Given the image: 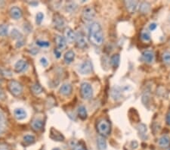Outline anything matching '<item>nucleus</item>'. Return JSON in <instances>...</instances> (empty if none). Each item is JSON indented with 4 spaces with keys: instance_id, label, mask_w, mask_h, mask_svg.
I'll use <instances>...</instances> for the list:
<instances>
[{
    "instance_id": "nucleus-15",
    "label": "nucleus",
    "mask_w": 170,
    "mask_h": 150,
    "mask_svg": "<svg viewBox=\"0 0 170 150\" xmlns=\"http://www.w3.org/2000/svg\"><path fill=\"white\" fill-rule=\"evenodd\" d=\"M125 5L127 10L129 11L130 13H135L136 12L138 8V2L137 1H126L125 2Z\"/></svg>"
},
{
    "instance_id": "nucleus-1",
    "label": "nucleus",
    "mask_w": 170,
    "mask_h": 150,
    "mask_svg": "<svg viewBox=\"0 0 170 150\" xmlns=\"http://www.w3.org/2000/svg\"><path fill=\"white\" fill-rule=\"evenodd\" d=\"M89 40L90 43L96 46L102 45L104 41V33L100 24L93 22L89 27Z\"/></svg>"
},
{
    "instance_id": "nucleus-44",
    "label": "nucleus",
    "mask_w": 170,
    "mask_h": 150,
    "mask_svg": "<svg viewBox=\"0 0 170 150\" xmlns=\"http://www.w3.org/2000/svg\"><path fill=\"white\" fill-rule=\"evenodd\" d=\"M55 52L56 57H57V58H60L61 57V52H59L58 49H55V52Z\"/></svg>"
},
{
    "instance_id": "nucleus-3",
    "label": "nucleus",
    "mask_w": 170,
    "mask_h": 150,
    "mask_svg": "<svg viewBox=\"0 0 170 150\" xmlns=\"http://www.w3.org/2000/svg\"><path fill=\"white\" fill-rule=\"evenodd\" d=\"M80 95L83 99H90L93 96V89L91 84L89 83L84 82L80 86Z\"/></svg>"
},
{
    "instance_id": "nucleus-35",
    "label": "nucleus",
    "mask_w": 170,
    "mask_h": 150,
    "mask_svg": "<svg viewBox=\"0 0 170 150\" xmlns=\"http://www.w3.org/2000/svg\"><path fill=\"white\" fill-rule=\"evenodd\" d=\"M36 45H38L40 47H48L50 46V43L46 41H41V40H38L36 41Z\"/></svg>"
},
{
    "instance_id": "nucleus-18",
    "label": "nucleus",
    "mask_w": 170,
    "mask_h": 150,
    "mask_svg": "<svg viewBox=\"0 0 170 150\" xmlns=\"http://www.w3.org/2000/svg\"><path fill=\"white\" fill-rule=\"evenodd\" d=\"M158 143L162 148H167L170 145V138L168 136H163L159 139Z\"/></svg>"
},
{
    "instance_id": "nucleus-30",
    "label": "nucleus",
    "mask_w": 170,
    "mask_h": 150,
    "mask_svg": "<svg viewBox=\"0 0 170 150\" xmlns=\"http://www.w3.org/2000/svg\"><path fill=\"white\" fill-rule=\"evenodd\" d=\"M76 8H77V5L75 2H70L66 6V10L70 12H74Z\"/></svg>"
},
{
    "instance_id": "nucleus-34",
    "label": "nucleus",
    "mask_w": 170,
    "mask_h": 150,
    "mask_svg": "<svg viewBox=\"0 0 170 150\" xmlns=\"http://www.w3.org/2000/svg\"><path fill=\"white\" fill-rule=\"evenodd\" d=\"M36 22L37 24H40L43 22V18H44V15H43V13H41V12H39V13H38L37 15H36Z\"/></svg>"
},
{
    "instance_id": "nucleus-23",
    "label": "nucleus",
    "mask_w": 170,
    "mask_h": 150,
    "mask_svg": "<svg viewBox=\"0 0 170 150\" xmlns=\"http://www.w3.org/2000/svg\"><path fill=\"white\" fill-rule=\"evenodd\" d=\"M150 9V3L147 2H144L141 3L139 7V11L141 14H148Z\"/></svg>"
},
{
    "instance_id": "nucleus-26",
    "label": "nucleus",
    "mask_w": 170,
    "mask_h": 150,
    "mask_svg": "<svg viewBox=\"0 0 170 150\" xmlns=\"http://www.w3.org/2000/svg\"><path fill=\"white\" fill-rule=\"evenodd\" d=\"M31 90H32L33 93L38 95V94H40V93L43 91V87L39 85V84H35L31 86Z\"/></svg>"
},
{
    "instance_id": "nucleus-27",
    "label": "nucleus",
    "mask_w": 170,
    "mask_h": 150,
    "mask_svg": "<svg viewBox=\"0 0 170 150\" xmlns=\"http://www.w3.org/2000/svg\"><path fill=\"white\" fill-rule=\"evenodd\" d=\"M24 141L26 144L30 145L34 143L35 141H36V139H35L34 136L26 135L25 137H24Z\"/></svg>"
},
{
    "instance_id": "nucleus-38",
    "label": "nucleus",
    "mask_w": 170,
    "mask_h": 150,
    "mask_svg": "<svg viewBox=\"0 0 170 150\" xmlns=\"http://www.w3.org/2000/svg\"><path fill=\"white\" fill-rule=\"evenodd\" d=\"M0 150H9V147L6 143H0Z\"/></svg>"
},
{
    "instance_id": "nucleus-11",
    "label": "nucleus",
    "mask_w": 170,
    "mask_h": 150,
    "mask_svg": "<svg viewBox=\"0 0 170 150\" xmlns=\"http://www.w3.org/2000/svg\"><path fill=\"white\" fill-rule=\"evenodd\" d=\"M28 68V63L24 60H19L15 64V70L17 73H21V72L27 70Z\"/></svg>"
},
{
    "instance_id": "nucleus-21",
    "label": "nucleus",
    "mask_w": 170,
    "mask_h": 150,
    "mask_svg": "<svg viewBox=\"0 0 170 150\" xmlns=\"http://www.w3.org/2000/svg\"><path fill=\"white\" fill-rule=\"evenodd\" d=\"M64 61L67 64H71L73 61V60L75 59V53L73 52V51H68L67 52L65 55H64Z\"/></svg>"
},
{
    "instance_id": "nucleus-24",
    "label": "nucleus",
    "mask_w": 170,
    "mask_h": 150,
    "mask_svg": "<svg viewBox=\"0 0 170 150\" xmlns=\"http://www.w3.org/2000/svg\"><path fill=\"white\" fill-rule=\"evenodd\" d=\"M120 56L119 54H115L112 56L111 59H110V63H111L112 66L114 68H117L120 65Z\"/></svg>"
},
{
    "instance_id": "nucleus-45",
    "label": "nucleus",
    "mask_w": 170,
    "mask_h": 150,
    "mask_svg": "<svg viewBox=\"0 0 170 150\" xmlns=\"http://www.w3.org/2000/svg\"><path fill=\"white\" fill-rule=\"evenodd\" d=\"M5 5L4 2H0V7H2Z\"/></svg>"
},
{
    "instance_id": "nucleus-28",
    "label": "nucleus",
    "mask_w": 170,
    "mask_h": 150,
    "mask_svg": "<svg viewBox=\"0 0 170 150\" xmlns=\"http://www.w3.org/2000/svg\"><path fill=\"white\" fill-rule=\"evenodd\" d=\"M141 39L144 42L150 41V34L148 31H143L141 33Z\"/></svg>"
},
{
    "instance_id": "nucleus-16",
    "label": "nucleus",
    "mask_w": 170,
    "mask_h": 150,
    "mask_svg": "<svg viewBox=\"0 0 170 150\" xmlns=\"http://www.w3.org/2000/svg\"><path fill=\"white\" fill-rule=\"evenodd\" d=\"M73 87L70 84H65L60 88V93L64 96H69L72 93Z\"/></svg>"
},
{
    "instance_id": "nucleus-20",
    "label": "nucleus",
    "mask_w": 170,
    "mask_h": 150,
    "mask_svg": "<svg viewBox=\"0 0 170 150\" xmlns=\"http://www.w3.org/2000/svg\"><path fill=\"white\" fill-rule=\"evenodd\" d=\"M14 114H15V118L17 120H23L27 117V113H26L25 111L23 109H15V112H14Z\"/></svg>"
},
{
    "instance_id": "nucleus-5",
    "label": "nucleus",
    "mask_w": 170,
    "mask_h": 150,
    "mask_svg": "<svg viewBox=\"0 0 170 150\" xmlns=\"http://www.w3.org/2000/svg\"><path fill=\"white\" fill-rule=\"evenodd\" d=\"M96 15V12L94 8L92 6H87L83 9L82 13V17L85 22H91L94 18Z\"/></svg>"
},
{
    "instance_id": "nucleus-37",
    "label": "nucleus",
    "mask_w": 170,
    "mask_h": 150,
    "mask_svg": "<svg viewBox=\"0 0 170 150\" xmlns=\"http://www.w3.org/2000/svg\"><path fill=\"white\" fill-rule=\"evenodd\" d=\"M40 63H41V65H43V67H46L47 65H48V60L45 59V57L41 58V59H40Z\"/></svg>"
},
{
    "instance_id": "nucleus-43",
    "label": "nucleus",
    "mask_w": 170,
    "mask_h": 150,
    "mask_svg": "<svg viewBox=\"0 0 170 150\" xmlns=\"http://www.w3.org/2000/svg\"><path fill=\"white\" fill-rule=\"evenodd\" d=\"M166 123H167L168 125H169V126H170V112L168 113L167 115H166Z\"/></svg>"
},
{
    "instance_id": "nucleus-7",
    "label": "nucleus",
    "mask_w": 170,
    "mask_h": 150,
    "mask_svg": "<svg viewBox=\"0 0 170 150\" xmlns=\"http://www.w3.org/2000/svg\"><path fill=\"white\" fill-rule=\"evenodd\" d=\"M65 21L64 17L59 15H55L53 17V25L56 29L62 30L65 27Z\"/></svg>"
},
{
    "instance_id": "nucleus-6",
    "label": "nucleus",
    "mask_w": 170,
    "mask_h": 150,
    "mask_svg": "<svg viewBox=\"0 0 170 150\" xmlns=\"http://www.w3.org/2000/svg\"><path fill=\"white\" fill-rule=\"evenodd\" d=\"M92 64L90 61H85L79 66L78 71L82 75H89L92 71Z\"/></svg>"
},
{
    "instance_id": "nucleus-14",
    "label": "nucleus",
    "mask_w": 170,
    "mask_h": 150,
    "mask_svg": "<svg viewBox=\"0 0 170 150\" xmlns=\"http://www.w3.org/2000/svg\"><path fill=\"white\" fill-rule=\"evenodd\" d=\"M154 53L152 51L146 50L142 53V59L146 63H152L154 61Z\"/></svg>"
},
{
    "instance_id": "nucleus-29",
    "label": "nucleus",
    "mask_w": 170,
    "mask_h": 150,
    "mask_svg": "<svg viewBox=\"0 0 170 150\" xmlns=\"http://www.w3.org/2000/svg\"><path fill=\"white\" fill-rule=\"evenodd\" d=\"M112 97H113L114 99H120L121 93L120 91V89H119L118 87H114L113 89V90H112Z\"/></svg>"
},
{
    "instance_id": "nucleus-46",
    "label": "nucleus",
    "mask_w": 170,
    "mask_h": 150,
    "mask_svg": "<svg viewBox=\"0 0 170 150\" xmlns=\"http://www.w3.org/2000/svg\"><path fill=\"white\" fill-rule=\"evenodd\" d=\"M52 150H61V149H58V148H55V149H53Z\"/></svg>"
},
{
    "instance_id": "nucleus-22",
    "label": "nucleus",
    "mask_w": 170,
    "mask_h": 150,
    "mask_svg": "<svg viewBox=\"0 0 170 150\" xmlns=\"http://www.w3.org/2000/svg\"><path fill=\"white\" fill-rule=\"evenodd\" d=\"M77 112H78L79 117L81 118L82 120H85L87 118V117H88L86 109H85V107L83 106V105H81V106L79 107Z\"/></svg>"
},
{
    "instance_id": "nucleus-8",
    "label": "nucleus",
    "mask_w": 170,
    "mask_h": 150,
    "mask_svg": "<svg viewBox=\"0 0 170 150\" xmlns=\"http://www.w3.org/2000/svg\"><path fill=\"white\" fill-rule=\"evenodd\" d=\"M55 40L56 46H57V48L58 49V50L62 51L66 48L67 41L65 38L60 36V35H56Z\"/></svg>"
},
{
    "instance_id": "nucleus-12",
    "label": "nucleus",
    "mask_w": 170,
    "mask_h": 150,
    "mask_svg": "<svg viewBox=\"0 0 170 150\" xmlns=\"http://www.w3.org/2000/svg\"><path fill=\"white\" fill-rule=\"evenodd\" d=\"M31 126L32 128L35 131H40L43 129V126H44V122L42 119L40 118H35L34 120L32 121L31 123Z\"/></svg>"
},
{
    "instance_id": "nucleus-33",
    "label": "nucleus",
    "mask_w": 170,
    "mask_h": 150,
    "mask_svg": "<svg viewBox=\"0 0 170 150\" xmlns=\"http://www.w3.org/2000/svg\"><path fill=\"white\" fill-rule=\"evenodd\" d=\"M8 33V26L0 25V36H4Z\"/></svg>"
},
{
    "instance_id": "nucleus-25",
    "label": "nucleus",
    "mask_w": 170,
    "mask_h": 150,
    "mask_svg": "<svg viewBox=\"0 0 170 150\" xmlns=\"http://www.w3.org/2000/svg\"><path fill=\"white\" fill-rule=\"evenodd\" d=\"M97 145L98 148H99V150H104L106 149L107 148V143L106 141L104 139L103 137H99V138L97 139Z\"/></svg>"
},
{
    "instance_id": "nucleus-10",
    "label": "nucleus",
    "mask_w": 170,
    "mask_h": 150,
    "mask_svg": "<svg viewBox=\"0 0 170 150\" xmlns=\"http://www.w3.org/2000/svg\"><path fill=\"white\" fill-rule=\"evenodd\" d=\"M64 36H65V40H67L70 43H73V42L76 41V33L73 32V31L71 28H67L64 31Z\"/></svg>"
},
{
    "instance_id": "nucleus-2",
    "label": "nucleus",
    "mask_w": 170,
    "mask_h": 150,
    "mask_svg": "<svg viewBox=\"0 0 170 150\" xmlns=\"http://www.w3.org/2000/svg\"><path fill=\"white\" fill-rule=\"evenodd\" d=\"M97 131L101 136L107 137L110 135L111 132L110 123L105 119H102L97 123Z\"/></svg>"
},
{
    "instance_id": "nucleus-36",
    "label": "nucleus",
    "mask_w": 170,
    "mask_h": 150,
    "mask_svg": "<svg viewBox=\"0 0 170 150\" xmlns=\"http://www.w3.org/2000/svg\"><path fill=\"white\" fill-rule=\"evenodd\" d=\"M138 130H139L140 133H145V132H146L147 129H146V126H145V124H143V123H141L140 125H138Z\"/></svg>"
},
{
    "instance_id": "nucleus-39",
    "label": "nucleus",
    "mask_w": 170,
    "mask_h": 150,
    "mask_svg": "<svg viewBox=\"0 0 170 150\" xmlns=\"http://www.w3.org/2000/svg\"><path fill=\"white\" fill-rule=\"evenodd\" d=\"M157 27V25L156 23H151V24H150V26H149V30H150V31H154V30H156Z\"/></svg>"
},
{
    "instance_id": "nucleus-32",
    "label": "nucleus",
    "mask_w": 170,
    "mask_h": 150,
    "mask_svg": "<svg viewBox=\"0 0 170 150\" xmlns=\"http://www.w3.org/2000/svg\"><path fill=\"white\" fill-rule=\"evenodd\" d=\"M163 61L167 65H170V52H166L163 54Z\"/></svg>"
},
{
    "instance_id": "nucleus-17",
    "label": "nucleus",
    "mask_w": 170,
    "mask_h": 150,
    "mask_svg": "<svg viewBox=\"0 0 170 150\" xmlns=\"http://www.w3.org/2000/svg\"><path fill=\"white\" fill-rule=\"evenodd\" d=\"M10 15L12 18L17 20V19H20L22 17V11L21 10V8H17V7H13L10 10Z\"/></svg>"
},
{
    "instance_id": "nucleus-31",
    "label": "nucleus",
    "mask_w": 170,
    "mask_h": 150,
    "mask_svg": "<svg viewBox=\"0 0 170 150\" xmlns=\"http://www.w3.org/2000/svg\"><path fill=\"white\" fill-rule=\"evenodd\" d=\"M11 35L13 39H17V40H21V39L22 38V34L16 29L12 30Z\"/></svg>"
},
{
    "instance_id": "nucleus-19",
    "label": "nucleus",
    "mask_w": 170,
    "mask_h": 150,
    "mask_svg": "<svg viewBox=\"0 0 170 150\" xmlns=\"http://www.w3.org/2000/svg\"><path fill=\"white\" fill-rule=\"evenodd\" d=\"M6 118L2 112H0V134L2 133L6 128Z\"/></svg>"
},
{
    "instance_id": "nucleus-9",
    "label": "nucleus",
    "mask_w": 170,
    "mask_h": 150,
    "mask_svg": "<svg viewBox=\"0 0 170 150\" xmlns=\"http://www.w3.org/2000/svg\"><path fill=\"white\" fill-rule=\"evenodd\" d=\"M49 137L51 139L55 141H63L64 139V137L63 136V134L53 128L51 129Z\"/></svg>"
},
{
    "instance_id": "nucleus-41",
    "label": "nucleus",
    "mask_w": 170,
    "mask_h": 150,
    "mask_svg": "<svg viewBox=\"0 0 170 150\" xmlns=\"http://www.w3.org/2000/svg\"><path fill=\"white\" fill-rule=\"evenodd\" d=\"M6 98V93L3 92V90H2L1 89H0V100H5Z\"/></svg>"
},
{
    "instance_id": "nucleus-42",
    "label": "nucleus",
    "mask_w": 170,
    "mask_h": 150,
    "mask_svg": "<svg viewBox=\"0 0 170 150\" xmlns=\"http://www.w3.org/2000/svg\"><path fill=\"white\" fill-rule=\"evenodd\" d=\"M24 40H19V41L17 42V44H16V47H17V48H18V47L22 46L24 45Z\"/></svg>"
},
{
    "instance_id": "nucleus-40",
    "label": "nucleus",
    "mask_w": 170,
    "mask_h": 150,
    "mask_svg": "<svg viewBox=\"0 0 170 150\" xmlns=\"http://www.w3.org/2000/svg\"><path fill=\"white\" fill-rule=\"evenodd\" d=\"M73 150H87V149H85V148L83 146H82V145L79 144V145H77V146H75L74 149H73Z\"/></svg>"
},
{
    "instance_id": "nucleus-4",
    "label": "nucleus",
    "mask_w": 170,
    "mask_h": 150,
    "mask_svg": "<svg viewBox=\"0 0 170 150\" xmlns=\"http://www.w3.org/2000/svg\"><path fill=\"white\" fill-rule=\"evenodd\" d=\"M8 90L13 96H20L22 94L23 86L17 81L11 80L8 84Z\"/></svg>"
},
{
    "instance_id": "nucleus-13",
    "label": "nucleus",
    "mask_w": 170,
    "mask_h": 150,
    "mask_svg": "<svg viewBox=\"0 0 170 150\" xmlns=\"http://www.w3.org/2000/svg\"><path fill=\"white\" fill-rule=\"evenodd\" d=\"M76 46L80 49H85L87 46V43L85 41V37L81 33H79L76 34Z\"/></svg>"
}]
</instances>
